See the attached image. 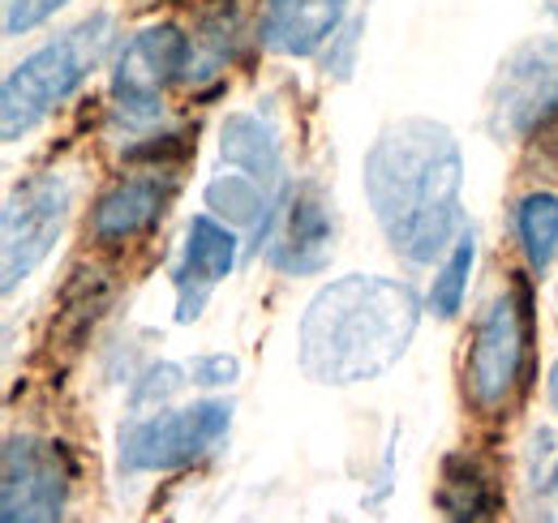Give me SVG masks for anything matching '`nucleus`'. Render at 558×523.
I'll list each match as a JSON object with an SVG mask.
<instances>
[{
    "label": "nucleus",
    "instance_id": "1",
    "mask_svg": "<svg viewBox=\"0 0 558 523\" xmlns=\"http://www.w3.org/2000/svg\"><path fill=\"white\" fill-rule=\"evenodd\" d=\"M365 202L404 262H434L464 232V150L429 117H404L378 133L361 163Z\"/></svg>",
    "mask_w": 558,
    "mask_h": 523
},
{
    "label": "nucleus",
    "instance_id": "2",
    "mask_svg": "<svg viewBox=\"0 0 558 523\" xmlns=\"http://www.w3.org/2000/svg\"><path fill=\"white\" fill-rule=\"evenodd\" d=\"M421 301L387 275H340L323 283L296 323V365L318 387L383 378L413 343Z\"/></svg>",
    "mask_w": 558,
    "mask_h": 523
},
{
    "label": "nucleus",
    "instance_id": "3",
    "mask_svg": "<svg viewBox=\"0 0 558 523\" xmlns=\"http://www.w3.org/2000/svg\"><path fill=\"white\" fill-rule=\"evenodd\" d=\"M117 22L112 13H90L65 35L48 39L31 57H22L9 69L4 90H0V133L4 142H22L35 133L65 99L77 95V86L104 65L112 48Z\"/></svg>",
    "mask_w": 558,
    "mask_h": 523
},
{
    "label": "nucleus",
    "instance_id": "4",
    "mask_svg": "<svg viewBox=\"0 0 558 523\" xmlns=\"http://www.w3.org/2000/svg\"><path fill=\"white\" fill-rule=\"evenodd\" d=\"M529 335H533V318H529L524 288L489 301L464 356V391L477 412H498L515 394L529 361Z\"/></svg>",
    "mask_w": 558,
    "mask_h": 523
},
{
    "label": "nucleus",
    "instance_id": "5",
    "mask_svg": "<svg viewBox=\"0 0 558 523\" xmlns=\"http://www.w3.org/2000/svg\"><path fill=\"white\" fill-rule=\"evenodd\" d=\"M232 429V403L203 399L190 408H168L134 421L121 434V472H177L194 459H203Z\"/></svg>",
    "mask_w": 558,
    "mask_h": 523
},
{
    "label": "nucleus",
    "instance_id": "6",
    "mask_svg": "<svg viewBox=\"0 0 558 523\" xmlns=\"http://www.w3.org/2000/svg\"><path fill=\"white\" fill-rule=\"evenodd\" d=\"M73 206V181L65 172H39L31 181H22L9 202H4V241H0V254H4V292H13L22 279H31L48 254L57 250L61 232H65V219H70Z\"/></svg>",
    "mask_w": 558,
    "mask_h": 523
},
{
    "label": "nucleus",
    "instance_id": "7",
    "mask_svg": "<svg viewBox=\"0 0 558 523\" xmlns=\"http://www.w3.org/2000/svg\"><path fill=\"white\" fill-rule=\"evenodd\" d=\"M190 69V35L172 22L142 26L112 61V108L125 125H155L163 117V90Z\"/></svg>",
    "mask_w": 558,
    "mask_h": 523
},
{
    "label": "nucleus",
    "instance_id": "8",
    "mask_svg": "<svg viewBox=\"0 0 558 523\" xmlns=\"http://www.w3.org/2000/svg\"><path fill=\"white\" fill-rule=\"evenodd\" d=\"M70 481L61 442L9 434L0 455V523H65Z\"/></svg>",
    "mask_w": 558,
    "mask_h": 523
},
{
    "label": "nucleus",
    "instance_id": "9",
    "mask_svg": "<svg viewBox=\"0 0 558 523\" xmlns=\"http://www.w3.org/2000/svg\"><path fill=\"white\" fill-rule=\"evenodd\" d=\"M550 121H558V44L529 39L498 65L489 86V130L520 142Z\"/></svg>",
    "mask_w": 558,
    "mask_h": 523
},
{
    "label": "nucleus",
    "instance_id": "10",
    "mask_svg": "<svg viewBox=\"0 0 558 523\" xmlns=\"http://www.w3.org/2000/svg\"><path fill=\"white\" fill-rule=\"evenodd\" d=\"M267 262L283 275H318L336 254V219L318 185H288L276 219L263 236ZM258 250V254H263Z\"/></svg>",
    "mask_w": 558,
    "mask_h": 523
},
{
    "label": "nucleus",
    "instance_id": "11",
    "mask_svg": "<svg viewBox=\"0 0 558 523\" xmlns=\"http://www.w3.org/2000/svg\"><path fill=\"white\" fill-rule=\"evenodd\" d=\"M241 254V236L232 223H223L219 215H194L185 228V245L172 270V288H177V323H198L207 296L232 275Z\"/></svg>",
    "mask_w": 558,
    "mask_h": 523
},
{
    "label": "nucleus",
    "instance_id": "12",
    "mask_svg": "<svg viewBox=\"0 0 558 523\" xmlns=\"http://www.w3.org/2000/svg\"><path fill=\"white\" fill-rule=\"evenodd\" d=\"M349 0H263L258 39L276 57H318L344 26Z\"/></svg>",
    "mask_w": 558,
    "mask_h": 523
},
{
    "label": "nucleus",
    "instance_id": "13",
    "mask_svg": "<svg viewBox=\"0 0 558 523\" xmlns=\"http://www.w3.org/2000/svg\"><path fill=\"white\" fill-rule=\"evenodd\" d=\"M177 194V177L172 172H159V177H125L117 181L108 194H99L95 210H90V236L99 245H125L142 232H150L168 202Z\"/></svg>",
    "mask_w": 558,
    "mask_h": 523
},
{
    "label": "nucleus",
    "instance_id": "14",
    "mask_svg": "<svg viewBox=\"0 0 558 523\" xmlns=\"http://www.w3.org/2000/svg\"><path fill=\"white\" fill-rule=\"evenodd\" d=\"M219 159L254 181H263L271 194L288 190V177H283V146H279L276 125H267L263 117L254 112H232L223 125H219Z\"/></svg>",
    "mask_w": 558,
    "mask_h": 523
},
{
    "label": "nucleus",
    "instance_id": "15",
    "mask_svg": "<svg viewBox=\"0 0 558 523\" xmlns=\"http://www.w3.org/2000/svg\"><path fill=\"white\" fill-rule=\"evenodd\" d=\"M438 507L451 523H494L502 511V494L498 481L489 472L486 459L456 451L442 459V476H438Z\"/></svg>",
    "mask_w": 558,
    "mask_h": 523
},
{
    "label": "nucleus",
    "instance_id": "16",
    "mask_svg": "<svg viewBox=\"0 0 558 523\" xmlns=\"http://www.w3.org/2000/svg\"><path fill=\"white\" fill-rule=\"evenodd\" d=\"M283 194H288V190H283ZM283 194H271L263 181H254V177L228 168V172H219V177H210L207 181L203 202H207L210 215H219L223 223L245 228V232L254 236V254H258V250H263V236H267V228H271V219H276L279 202H283Z\"/></svg>",
    "mask_w": 558,
    "mask_h": 523
},
{
    "label": "nucleus",
    "instance_id": "17",
    "mask_svg": "<svg viewBox=\"0 0 558 523\" xmlns=\"http://www.w3.org/2000/svg\"><path fill=\"white\" fill-rule=\"evenodd\" d=\"M515 236H520V250L529 258V270L546 275L550 262L558 258V194L537 190V194L520 197V206H515Z\"/></svg>",
    "mask_w": 558,
    "mask_h": 523
},
{
    "label": "nucleus",
    "instance_id": "18",
    "mask_svg": "<svg viewBox=\"0 0 558 523\" xmlns=\"http://www.w3.org/2000/svg\"><path fill=\"white\" fill-rule=\"evenodd\" d=\"M473 262H477V236L473 228H464L456 236V245L447 250L442 266L434 270V283H429V309L438 318H456L464 296H469V279H473Z\"/></svg>",
    "mask_w": 558,
    "mask_h": 523
},
{
    "label": "nucleus",
    "instance_id": "19",
    "mask_svg": "<svg viewBox=\"0 0 558 523\" xmlns=\"http://www.w3.org/2000/svg\"><path fill=\"white\" fill-rule=\"evenodd\" d=\"M232 35H236L232 9L207 13L203 26H198V35L190 39V69H185V77H203V73H215V69L223 65L232 57Z\"/></svg>",
    "mask_w": 558,
    "mask_h": 523
},
{
    "label": "nucleus",
    "instance_id": "20",
    "mask_svg": "<svg viewBox=\"0 0 558 523\" xmlns=\"http://www.w3.org/2000/svg\"><path fill=\"white\" fill-rule=\"evenodd\" d=\"M70 0H9L4 4V35L17 39V35H31L35 26H44L52 13H61Z\"/></svg>",
    "mask_w": 558,
    "mask_h": 523
},
{
    "label": "nucleus",
    "instance_id": "21",
    "mask_svg": "<svg viewBox=\"0 0 558 523\" xmlns=\"http://www.w3.org/2000/svg\"><path fill=\"white\" fill-rule=\"evenodd\" d=\"M361 31H365V17H349L344 26H340V35L327 44V52H323V69L331 73V77H352V65H356V44H361Z\"/></svg>",
    "mask_w": 558,
    "mask_h": 523
},
{
    "label": "nucleus",
    "instance_id": "22",
    "mask_svg": "<svg viewBox=\"0 0 558 523\" xmlns=\"http://www.w3.org/2000/svg\"><path fill=\"white\" fill-rule=\"evenodd\" d=\"M190 374H194V382L198 387H232L236 382V374H241V361L236 356H228V352H207V356H198L194 365H190Z\"/></svg>",
    "mask_w": 558,
    "mask_h": 523
},
{
    "label": "nucleus",
    "instance_id": "23",
    "mask_svg": "<svg viewBox=\"0 0 558 523\" xmlns=\"http://www.w3.org/2000/svg\"><path fill=\"white\" fill-rule=\"evenodd\" d=\"M181 387H185V378H181L177 365H150L138 387V399H168V394L181 391Z\"/></svg>",
    "mask_w": 558,
    "mask_h": 523
},
{
    "label": "nucleus",
    "instance_id": "24",
    "mask_svg": "<svg viewBox=\"0 0 558 523\" xmlns=\"http://www.w3.org/2000/svg\"><path fill=\"white\" fill-rule=\"evenodd\" d=\"M546 502H550V523H558V467L546 476Z\"/></svg>",
    "mask_w": 558,
    "mask_h": 523
},
{
    "label": "nucleus",
    "instance_id": "25",
    "mask_svg": "<svg viewBox=\"0 0 558 523\" xmlns=\"http://www.w3.org/2000/svg\"><path fill=\"white\" fill-rule=\"evenodd\" d=\"M550 403H555V412H558V361L550 365Z\"/></svg>",
    "mask_w": 558,
    "mask_h": 523
}]
</instances>
